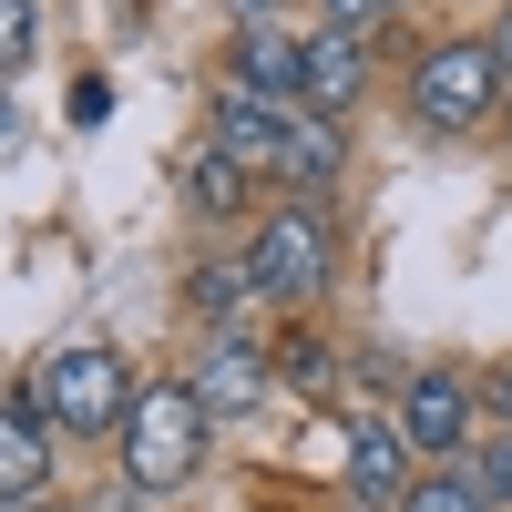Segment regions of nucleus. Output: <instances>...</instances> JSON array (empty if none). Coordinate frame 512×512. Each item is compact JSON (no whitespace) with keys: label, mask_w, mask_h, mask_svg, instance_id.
<instances>
[{"label":"nucleus","mask_w":512,"mask_h":512,"mask_svg":"<svg viewBox=\"0 0 512 512\" xmlns=\"http://www.w3.org/2000/svg\"><path fill=\"white\" fill-rule=\"evenodd\" d=\"M205 410L195 400V379H144L134 390V420H123V492H185L195 482V461H205Z\"/></svg>","instance_id":"nucleus-1"},{"label":"nucleus","mask_w":512,"mask_h":512,"mask_svg":"<svg viewBox=\"0 0 512 512\" xmlns=\"http://www.w3.org/2000/svg\"><path fill=\"white\" fill-rule=\"evenodd\" d=\"M31 410L52 420V431H72V441H103V431H123V420H134V359L103 349V338L52 349V359L31 369Z\"/></svg>","instance_id":"nucleus-2"},{"label":"nucleus","mask_w":512,"mask_h":512,"mask_svg":"<svg viewBox=\"0 0 512 512\" xmlns=\"http://www.w3.org/2000/svg\"><path fill=\"white\" fill-rule=\"evenodd\" d=\"M502 52H492V31H451L431 41V52L410 62V113L431 123V134H482V123L502 113Z\"/></svg>","instance_id":"nucleus-3"},{"label":"nucleus","mask_w":512,"mask_h":512,"mask_svg":"<svg viewBox=\"0 0 512 512\" xmlns=\"http://www.w3.org/2000/svg\"><path fill=\"white\" fill-rule=\"evenodd\" d=\"M246 277H256V297H318L328 277H338V226H328V205L318 195H287L267 226H256V246H246Z\"/></svg>","instance_id":"nucleus-4"},{"label":"nucleus","mask_w":512,"mask_h":512,"mask_svg":"<svg viewBox=\"0 0 512 512\" xmlns=\"http://www.w3.org/2000/svg\"><path fill=\"white\" fill-rule=\"evenodd\" d=\"M400 431H410L420 461H461V441L482 431V379L461 359H420L400 379Z\"/></svg>","instance_id":"nucleus-5"},{"label":"nucleus","mask_w":512,"mask_h":512,"mask_svg":"<svg viewBox=\"0 0 512 512\" xmlns=\"http://www.w3.org/2000/svg\"><path fill=\"white\" fill-rule=\"evenodd\" d=\"M287 113H297V93H256L246 72H216V154H236L246 175H277Z\"/></svg>","instance_id":"nucleus-6"},{"label":"nucleus","mask_w":512,"mask_h":512,"mask_svg":"<svg viewBox=\"0 0 512 512\" xmlns=\"http://www.w3.org/2000/svg\"><path fill=\"white\" fill-rule=\"evenodd\" d=\"M277 175H287L297 195H328L338 175H349V123L318 113V103H297V113H287V134H277Z\"/></svg>","instance_id":"nucleus-7"},{"label":"nucleus","mask_w":512,"mask_h":512,"mask_svg":"<svg viewBox=\"0 0 512 512\" xmlns=\"http://www.w3.org/2000/svg\"><path fill=\"white\" fill-rule=\"evenodd\" d=\"M420 482V451L400 420H369V431H349V502H379V512H400V492Z\"/></svg>","instance_id":"nucleus-8"},{"label":"nucleus","mask_w":512,"mask_h":512,"mask_svg":"<svg viewBox=\"0 0 512 512\" xmlns=\"http://www.w3.org/2000/svg\"><path fill=\"white\" fill-rule=\"evenodd\" d=\"M52 420H41L31 400H0V502H41L52 492Z\"/></svg>","instance_id":"nucleus-9"},{"label":"nucleus","mask_w":512,"mask_h":512,"mask_svg":"<svg viewBox=\"0 0 512 512\" xmlns=\"http://www.w3.org/2000/svg\"><path fill=\"white\" fill-rule=\"evenodd\" d=\"M256 390H267V349H256L246 328H216V338H205V359H195V400L226 420V410H246Z\"/></svg>","instance_id":"nucleus-10"},{"label":"nucleus","mask_w":512,"mask_h":512,"mask_svg":"<svg viewBox=\"0 0 512 512\" xmlns=\"http://www.w3.org/2000/svg\"><path fill=\"white\" fill-rule=\"evenodd\" d=\"M226 72H246L256 93H297V103H308V31H287V21H246Z\"/></svg>","instance_id":"nucleus-11"},{"label":"nucleus","mask_w":512,"mask_h":512,"mask_svg":"<svg viewBox=\"0 0 512 512\" xmlns=\"http://www.w3.org/2000/svg\"><path fill=\"white\" fill-rule=\"evenodd\" d=\"M359 93H369V41L359 31H308V103L349 113Z\"/></svg>","instance_id":"nucleus-12"},{"label":"nucleus","mask_w":512,"mask_h":512,"mask_svg":"<svg viewBox=\"0 0 512 512\" xmlns=\"http://www.w3.org/2000/svg\"><path fill=\"white\" fill-rule=\"evenodd\" d=\"M400 512H502L482 461H420V482L400 492Z\"/></svg>","instance_id":"nucleus-13"},{"label":"nucleus","mask_w":512,"mask_h":512,"mask_svg":"<svg viewBox=\"0 0 512 512\" xmlns=\"http://www.w3.org/2000/svg\"><path fill=\"white\" fill-rule=\"evenodd\" d=\"M185 195L205 205V216H226V205L246 195V164H236V154H195V164H185Z\"/></svg>","instance_id":"nucleus-14"},{"label":"nucleus","mask_w":512,"mask_h":512,"mask_svg":"<svg viewBox=\"0 0 512 512\" xmlns=\"http://www.w3.org/2000/svg\"><path fill=\"white\" fill-rule=\"evenodd\" d=\"M246 297H256V277H246V256H236V267H195V308L216 318V328H226V318L246 308Z\"/></svg>","instance_id":"nucleus-15"},{"label":"nucleus","mask_w":512,"mask_h":512,"mask_svg":"<svg viewBox=\"0 0 512 512\" xmlns=\"http://www.w3.org/2000/svg\"><path fill=\"white\" fill-rule=\"evenodd\" d=\"M41 52V0H0V82Z\"/></svg>","instance_id":"nucleus-16"},{"label":"nucleus","mask_w":512,"mask_h":512,"mask_svg":"<svg viewBox=\"0 0 512 512\" xmlns=\"http://www.w3.org/2000/svg\"><path fill=\"white\" fill-rule=\"evenodd\" d=\"M400 11H410V0H328V31H359L369 41V31H390Z\"/></svg>","instance_id":"nucleus-17"},{"label":"nucleus","mask_w":512,"mask_h":512,"mask_svg":"<svg viewBox=\"0 0 512 512\" xmlns=\"http://www.w3.org/2000/svg\"><path fill=\"white\" fill-rule=\"evenodd\" d=\"M287 379H297V390H318V379H328V349H318V338H277V349H267Z\"/></svg>","instance_id":"nucleus-18"},{"label":"nucleus","mask_w":512,"mask_h":512,"mask_svg":"<svg viewBox=\"0 0 512 512\" xmlns=\"http://www.w3.org/2000/svg\"><path fill=\"white\" fill-rule=\"evenodd\" d=\"M472 461H482V482H492V502L512 512V431H492V441H472Z\"/></svg>","instance_id":"nucleus-19"},{"label":"nucleus","mask_w":512,"mask_h":512,"mask_svg":"<svg viewBox=\"0 0 512 512\" xmlns=\"http://www.w3.org/2000/svg\"><path fill=\"white\" fill-rule=\"evenodd\" d=\"M103 113H113V82L82 72V82H72V123H103Z\"/></svg>","instance_id":"nucleus-20"},{"label":"nucleus","mask_w":512,"mask_h":512,"mask_svg":"<svg viewBox=\"0 0 512 512\" xmlns=\"http://www.w3.org/2000/svg\"><path fill=\"white\" fill-rule=\"evenodd\" d=\"M482 410H502V431H512V359H502V369L482 379Z\"/></svg>","instance_id":"nucleus-21"},{"label":"nucleus","mask_w":512,"mask_h":512,"mask_svg":"<svg viewBox=\"0 0 512 512\" xmlns=\"http://www.w3.org/2000/svg\"><path fill=\"white\" fill-rule=\"evenodd\" d=\"M492 52H502V82H512V0H502V21H492Z\"/></svg>","instance_id":"nucleus-22"},{"label":"nucleus","mask_w":512,"mask_h":512,"mask_svg":"<svg viewBox=\"0 0 512 512\" xmlns=\"http://www.w3.org/2000/svg\"><path fill=\"white\" fill-rule=\"evenodd\" d=\"M0 512H72V502H52V492H41V502H0Z\"/></svg>","instance_id":"nucleus-23"},{"label":"nucleus","mask_w":512,"mask_h":512,"mask_svg":"<svg viewBox=\"0 0 512 512\" xmlns=\"http://www.w3.org/2000/svg\"><path fill=\"white\" fill-rule=\"evenodd\" d=\"M0 144H11V93H0Z\"/></svg>","instance_id":"nucleus-24"},{"label":"nucleus","mask_w":512,"mask_h":512,"mask_svg":"<svg viewBox=\"0 0 512 512\" xmlns=\"http://www.w3.org/2000/svg\"><path fill=\"white\" fill-rule=\"evenodd\" d=\"M236 11H246V21H267V0H236Z\"/></svg>","instance_id":"nucleus-25"},{"label":"nucleus","mask_w":512,"mask_h":512,"mask_svg":"<svg viewBox=\"0 0 512 512\" xmlns=\"http://www.w3.org/2000/svg\"><path fill=\"white\" fill-rule=\"evenodd\" d=\"M338 512H379V502H338Z\"/></svg>","instance_id":"nucleus-26"}]
</instances>
